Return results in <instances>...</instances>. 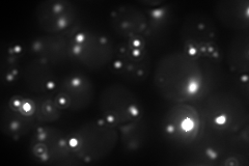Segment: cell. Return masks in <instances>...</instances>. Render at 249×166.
<instances>
[{
    "label": "cell",
    "mask_w": 249,
    "mask_h": 166,
    "mask_svg": "<svg viewBox=\"0 0 249 166\" xmlns=\"http://www.w3.org/2000/svg\"><path fill=\"white\" fill-rule=\"evenodd\" d=\"M249 3L247 0H229L217 3L215 15L221 24L235 30H247L249 27Z\"/></svg>",
    "instance_id": "cell-16"
},
{
    "label": "cell",
    "mask_w": 249,
    "mask_h": 166,
    "mask_svg": "<svg viewBox=\"0 0 249 166\" xmlns=\"http://www.w3.org/2000/svg\"><path fill=\"white\" fill-rule=\"evenodd\" d=\"M110 24L123 39L150 37L149 20L142 9L134 5H120L110 13Z\"/></svg>",
    "instance_id": "cell-13"
},
{
    "label": "cell",
    "mask_w": 249,
    "mask_h": 166,
    "mask_svg": "<svg viewBox=\"0 0 249 166\" xmlns=\"http://www.w3.org/2000/svg\"><path fill=\"white\" fill-rule=\"evenodd\" d=\"M116 45L108 36L89 29H77L71 35L72 58L84 68L97 71L112 62Z\"/></svg>",
    "instance_id": "cell-5"
},
{
    "label": "cell",
    "mask_w": 249,
    "mask_h": 166,
    "mask_svg": "<svg viewBox=\"0 0 249 166\" xmlns=\"http://www.w3.org/2000/svg\"><path fill=\"white\" fill-rule=\"evenodd\" d=\"M119 140L118 127L103 117L83 124L70 135L73 156L83 163L105 159L114 151Z\"/></svg>",
    "instance_id": "cell-2"
},
{
    "label": "cell",
    "mask_w": 249,
    "mask_h": 166,
    "mask_svg": "<svg viewBox=\"0 0 249 166\" xmlns=\"http://www.w3.org/2000/svg\"><path fill=\"white\" fill-rule=\"evenodd\" d=\"M95 88L90 79L82 74H72L57 83L54 102L61 110L81 111L93 100Z\"/></svg>",
    "instance_id": "cell-12"
},
{
    "label": "cell",
    "mask_w": 249,
    "mask_h": 166,
    "mask_svg": "<svg viewBox=\"0 0 249 166\" xmlns=\"http://www.w3.org/2000/svg\"><path fill=\"white\" fill-rule=\"evenodd\" d=\"M36 103L21 96H15L2 108L1 129L14 138H20L36 128Z\"/></svg>",
    "instance_id": "cell-11"
},
{
    "label": "cell",
    "mask_w": 249,
    "mask_h": 166,
    "mask_svg": "<svg viewBox=\"0 0 249 166\" xmlns=\"http://www.w3.org/2000/svg\"><path fill=\"white\" fill-rule=\"evenodd\" d=\"M120 132V140L123 147L128 151L134 152L142 147L145 136V127L140 120L121 126L118 128Z\"/></svg>",
    "instance_id": "cell-19"
},
{
    "label": "cell",
    "mask_w": 249,
    "mask_h": 166,
    "mask_svg": "<svg viewBox=\"0 0 249 166\" xmlns=\"http://www.w3.org/2000/svg\"><path fill=\"white\" fill-rule=\"evenodd\" d=\"M142 4L144 7L142 10L149 20L150 36L156 34L167 24L170 18V10L167 3L163 1H146Z\"/></svg>",
    "instance_id": "cell-18"
},
{
    "label": "cell",
    "mask_w": 249,
    "mask_h": 166,
    "mask_svg": "<svg viewBox=\"0 0 249 166\" xmlns=\"http://www.w3.org/2000/svg\"><path fill=\"white\" fill-rule=\"evenodd\" d=\"M202 127L222 134H235L247 126V112L238 98L217 92L204 101L198 110Z\"/></svg>",
    "instance_id": "cell-4"
},
{
    "label": "cell",
    "mask_w": 249,
    "mask_h": 166,
    "mask_svg": "<svg viewBox=\"0 0 249 166\" xmlns=\"http://www.w3.org/2000/svg\"><path fill=\"white\" fill-rule=\"evenodd\" d=\"M99 109L102 117L116 127L142 118V105L132 92L122 83H112L101 92Z\"/></svg>",
    "instance_id": "cell-7"
},
{
    "label": "cell",
    "mask_w": 249,
    "mask_h": 166,
    "mask_svg": "<svg viewBox=\"0 0 249 166\" xmlns=\"http://www.w3.org/2000/svg\"><path fill=\"white\" fill-rule=\"evenodd\" d=\"M227 61L231 73L239 77L248 75L249 44L247 35L238 37L231 42L228 50Z\"/></svg>",
    "instance_id": "cell-17"
},
{
    "label": "cell",
    "mask_w": 249,
    "mask_h": 166,
    "mask_svg": "<svg viewBox=\"0 0 249 166\" xmlns=\"http://www.w3.org/2000/svg\"><path fill=\"white\" fill-rule=\"evenodd\" d=\"M20 78L30 92L37 94L55 92L57 86L52 66L36 57L23 67Z\"/></svg>",
    "instance_id": "cell-15"
},
{
    "label": "cell",
    "mask_w": 249,
    "mask_h": 166,
    "mask_svg": "<svg viewBox=\"0 0 249 166\" xmlns=\"http://www.w3.org/2000/svg\"><path fill=\"white\" fill-rule=\"evenodd\" d=\"M110 67L112 72L124 81L131 83L145 81L151 72V55L145 38L124 39L116 45Z\"/></svg>",
    "instance_id": "cell-6"
},
{
    "label": "cell",
    "mask_w": 249,
    "mask_h": 166,
    "mask_svg": "<svg viewBox=\"0 0 249 166\" xmlns=\"http://www.w3.org/2000/svg\"><path fill=\"white\" fill-rule=\"evenodd\" d=\"M22 50L19 46L9 47L2 55L1 72L6 82L13 83L21 77L23 67H21Z\"/></svg>",
    "instance_id": "cell-20"
},
{
    "label": "cell",
    "mask_w": 249,
    "mask_h": 166,
    "mask_svg": "<svg viewBox=\"0 0 249 166\" xmlns=\"http://www.w3.org/2000/svg\"><path fill=\"white\" fill-rule=\"evenodd\" d=\"M162 131L176 145L193 144L204 133L198 110L187 103H176L163 116Z\"/></svg>",
    "instance_id": "cell-9"
},
{
    "label": "cell",
    "mask_w": 249,
    "mask_h": 166,
    "mask_svg": "<svg viewBox=\"0 0 249 166\" xmlns=\"http://www.w3.org/2000/svg\"><path fill=\"white\" fill-rule=\"evenodd\" d=\"M206 83L200 61L183 50L164 55L155 68V88L161 97L171 102L187 103L199 99Z\"/></svg>",
    "instance_id": "cell-1"
},
{
    "label": "cell",
    "mask_w": 249,
    "mask_h": 166,
    "mask_svg": "<svg viewBox=\"0 0 249 166\" xmlns=\"http://www.w3.org/2000/svg\"><path fill=\"white\" fill-rule=\"evenodd\" d=\"M38 26L45 34L72 35L77 30L78 11L66 0H47L36 11Z\"/></svg>",
    "instance_id": "cell-10"
},
{
    "label": "cell",
    "mask_w": 249,
    "mask_h": 166,
    "mask_svg": "<svg viewBox=\"0 0 249 166\" xmlns=\"http://www.w3.org/2000/svg\"><path fill=\"white\" fill-rule=\"evenodd\" d=\"M29 149L36 160L48 165L71 164L75 159L70 136L50 125L37 126L34 130Z\"/></svg>",
    "instance_id": "cell-8"
},
{
    "label": "cell",
    "mask_w": 249,
    "mask_h": 166,
    "mask_svg": "<svg viewBox=\"0 0 249 166\" xmlns=\"http://www.w3.org/2000/svg\"><path fill=\"white\" fill-rule=\"evenodd\" d=\"M183 51L197 60L217 62L221 50L219 36L214 21L201 13H193L185 18L181 28Z\"/></svg>",
    "instance_id": "cell-3"
},
{
    "label": "cell",
    "mask_w": 249,
    "mask_h": 166,
    "mask_svg": "<svg viewBox=\"0 0 249 166\" xmlns=\"http://www.w3.org/2000/svg\"><path fill=\"white\" fill-rule=\"evenodd\" d=\"M197 149H199V151L196 155V158L199 159V164H214L221 159L220 148L216 146L205 144Z\"/></svg>",
    "instance_id": "cell-22"
},
{
    "label": "cell",
    "mask_w": 249,
    "mask_h": 166,
    "mask_svg": "<svg viewBox=\"0 0 249 166\" xmlns=\"http://www.w3.org/2000/svg\"><path fill=\"white\" fill-rule=\"evenodd\" d=\"M30 50L36 58L51 66L65 64L72 58L71 35L45 34L31 42Z\"/></svg>",
    "instance_id": "cell-14"
},
{
    "label": "cell",
    "mask_w": 249,
    "mask_h": 166,
    "mask_svg": "<svg viewBox=\"0 0 249 166\" xmlns=\"http://www.w3.org/2000/svg\"><path fill=\"white\" fill-rule=\"evenodd\" d=\"M36 118L43 124H51L58 120L62 110L56 105L54 99L46 98L36 101Z\"/></svg>",
    "instance_id": "cell-21"
}]
</instances>
